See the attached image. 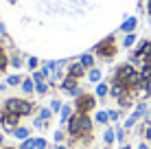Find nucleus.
<instances>
[{
  "label": "nucleus",
  "instance_id": "f257e3e1",
  "mask_svg": "<svg viewBox=\"0 0 151 149\" xmlns=\"http://www.w3.org/2000/svg\"><path fill=\"white\" fill-rule=\"evenodd\" d=\"M4 110L7 112H13V114H20V116H29L33 114V103L31 101H24V99H7L4 103Z\"/></svg>",
  "mask_w": 151,
  "mask_h": 149
},
{
  "label": "nucleus",
  "instance_id": "f03ea898",
  "mask_svg": "<svg viewBox=\"0 0 151 149\" xmlns=\"http://www.w3.org/2000/svg\"><path fill=\"white\" fill-rule=\"evenodd\" d=\"M94 53L99 55V57H105V59H110V57H114L116 55V40L112 37H105L103 42H99L96 46H94Z\"/></svg>",
  "mask_w": 151,
  "mask_h": 149
},
{
  "label": "nucleus",
  "instance_id": "7ed1b4c3",
  "mask_svg": "<svg viewBox=\"0 0 151 149\" xmlns=\"http://www.w3.org/2000/svg\"><path fill=\"white\" fill-rule=\"evenodd\" d=\"M81 119H83L81 112H77V114H72L70 119H68V136H72V138H81V136H83Z\"/></svg>",
  "mask_w": 151,
  "mask_h": 149
},
{
  "label": "nucleus",
  "instance_id": "20e7f679",
  "mask_svg": "<svg viewBox=\"0 0 151 149\" xmlns=\"http://www.w3.org/2000/svg\"><path fill=\"white\" fill-rule=\"evenodd\" d=\"M0 125H2L7 132H13L15 127L20 125V114H13V112H7V110H4L2 114H0Z\"/></svg>",
  "mask_w": 151,
  "mask_h": 149
},
{
  "label": "nucleus",
  "instance_id": "39448f33",
  "mask_svg": "<svg viewBox=\"0 0 151 149\" xmlns=\"http://www.w3.org/2000/svg\"><path fill=\"white\" fill-rule=\"evenodd\" d=\"M94 105H96V101H94V96H92V94H81L79 99H77V110H79L81 114L90 112Z\"/></svg>",
  "mask_w": 151,
  "mask_h": 149
},
{
  "label": "nucleus",
  "instance_id": "423d86ee",
  "mask_svg": "<svg viewBox=\"0 0 151 149\" xmlns=\"http://www.w3.org/2000/svg\"><path fill=\"white\" fill-rule=\"evenodd\" d=\"M86 66L81 64V61H75V64H70L68 66V77H75V79H81L83 75H86Z\"/></svg>",
  "mask_w": 151,
  "mask_h": 149
},
{
  "label": "nucleus",
  "instance_id": "0eeeda50",
  "mask_svg": "<svg viewBox=\"0 0 151 149\" xmlns=\"http://www.w3.org/2000/svg\"><path fill=\"white\" fill-rule=\"evenodd\" d=\"M138 27V18L136 15H129V18H125V22L121 24V33H134Z\"/></svg>",
  "mask_w": 151,
  "mask_h": 149
},
{
  "label": "nucleus",
  "instance_id": "6e6552de",
  "mask_svg": "<svg viewBox=\"0 0 151 149\" xmlns=\"http://www.w3.org/2000/svg\"><path fill=\"white\" fill-rule=\"evenodd\" d=\"M127 92H129V90L125 88L123 83H118V81H114V83L110 86V94H112V96H114V99H116V101L121 99V96H125V94H127Z\"/></svg>",
  "mask_w": 151,
  "mask_h": 149
},
{
  "label": "nucleus",
  "instance_id": "1a4fd4ad",
  "mask_svg": "<svg viewBox=\"0 0 151 149\" xmlns=\"http://www.w3.org/2000/svg\"><path fill=\"white\" fill-rule=\"evenodd\" d=\"M59 88H61V90H64V92H72V90H75V88H77V79H75V77H68V75H66V77H64V79H61V83H59Z\"/></svg>",
  "mask_w": 151,
  "mask_h": 149
},
{
  "label": "nucleus",
  "instance_id": "9d476101",
  "mask_svg": "<svg viewBox=\"0 0 151 149\" xmlns=\"http://www.w3.org/2000/svg\"><path fill=\"white\" fill-rule=\"evenodd\" d=\"M94 94L99 96V99H105V96L110 94V86H107L105 81H101V83H96V90H94Z\"/></svg>",
  "mask_w": 151,
  "mask_h": 149
},
{
  "label": "nucleus",
  "instance_id": "9b49d317",
  "mask_svg": "<svg viewBox=\"0 0 151 149\" xmlns=\"http://www.w3.org/2000/svg\"><path fill=\"white\" fill-rule=\"evenodd\" d=\"M88 79L92 81V83H101V79H103V73L99 68H90L88 70Z\"/></svg>",
  "mask_w": 151,
  "mask_h": 149
},
{
  "label": "nucleus",
  "instance_id": "f8f14e48",
  "mask_svg": "<svg viewBox=\"0 0 151 149\" xmlns=\"http://www.w3.org/2000/svg\"><path fill=\"white\" fill-rule=\"evenodd\" d=\"M20 88H22L24 94H33L35 92V81L33 79H22V86H20Z\"/></svg>",
  "mask_w": 151,
  "mask_h": 149
},
{
  "label": "nucleus",
  "instance_id": "ddd939ff",
  "mask_svg": "<svg viewBox=\"0 0 151 149\" xmlns=\"http://www.w3.org/2000/svg\"><path fill=\"white\" fill-rule=\"evenodd\" d=\"M136 40H138V35H136V33H125V37H123V46H125V48H132V46L136 44Z\"/></svg>",
  "mask_w": 151,
  "mask_h": 149
},
{
  "label": "nucleus",
  "instance_id": "4468645a",
  "mask_svg": "<svg viewBox=\"0 0 151 149\" xmlns=\"http://www.w3.org/2000/svg\"><path fill=\"white\" fill-rule=\"evenodd\" d=\"M81 130H83V136L92 132V119L88 114H83V119H81Z\"/></svg>",
  "mask_w": 151,
  "mask_h": 149
},
{
  "label": "nucleus",
  "instance_id": "2eb2a0df",
  "mask_svg": "<svg viewBox=\"0 0 151 149\" xmlns=\"http://www.w3.org/2000/svg\"><path fill=\"white\" fill-rule=\"evenodd\" d=\"M79 61H81L83 66H86L88 70H90V68H94V57H92V53H86V55H81V57H79Z\"/></svg>",
  "mask_w": 151,
  "mask_h": 149
},
{
  "label": "nucleus",
  "instance_id": "dca6fc26",
  "mask_svg": "<svg viewBox=\"0 0 151 149\" xmlns=\"http://www.w3.org/2000/svg\"><path fill=\"white\" fill-rule=\"evenodd\" d=\"M48 88H50V81H48V79L37 81V83H35V92H37V94H46V92H48Z\"/></svg>",
  "mask_w": 151,
  "mask_h": 149
},
{
  "label": "nucleus",
  "instance_id": "f3484780",
  "mask_svg": "<svg viewBox=\"0 0 151 149\" xmlns=\"http://www.w3.org/2000/svg\"><path fill=\"white\" fill-rule=\"evenodd\" d=\"M94 121L101 123V125H107V123H110V114H107L105 110H99L96 114H94Z\"/></svg>",
  "mask_w": 151,
  "mask_h": 149
},
{
  "label": "nucleus",
  "instance_id": "a211bd4d",
  "mask_svg": "<svg viewBox=\"0 0 151 149\" xmlns=\"http://www.w3.org/2000/svg\"><path fill=\"white\" fill-rule=\"evenodd\" d=\"M147 110H149V105L145 103V101H140V103H138L136 107H134V112H136L140 119H147Z\"/></svg>",
  "mask_w": 151,
  "mask_h": 149
},
{
  "label": "nucleus",
  "instance_id": "6ab92c4d",
  "mask_svg": "<svg viewBox=\"0 0 151 149\" xmlns=\"http://www.w3.org/2000/svg\"><path fill=\"white\" fill-rule=\"evenodd\" d=\"M13 136L15 138H18V140H27V138H29V130H27V127H15V130H13Z\"/></svg>",
  "mask_w": 151,
  "mask_h": 149
},
{
  "label": "nucleus",
  "instance_id": "aec40b11",
  "mask_svg": "<svg viewBox=\"0 0 151 149\" xmlns=\"http://www.w3.org/2000/svg\"><path fill=\"white\" fill-rule=\"evenodd\" d=\"M103 140H105V145H112V143L116 140V132H114V130H110V127H107V130L103 132Z\"/></svg>",
  "mask_w": 151,
  "mask_h": 149
},
{
  "label": "nucleus",
  "instance_id": "412c9836",
  "mask_svg": "<svg viewBox=\"0 0 151 149\" xmlns=\"http://www.w3.org/2000/svg\"><path fill=\"white\" fill-rule=\"evenodd\" d=\"M138 119H140V116L136 114V112H132V114H129V119L125 121V125H123V127H125V130H132V127L138 123Z\"/></svg>",
  "mask_w": 151,
  "mask_h": 149
},
{
  "label": "nucleus",
  "instance_id": "4be33fe9",
  "mask_svg": "<svg viewBox=\"0 0 151 149\" xmlns=\"http://www.w3.org/2000/svg\"><path fill=\"white\" fill-rule=\"evenodd\" d=\"M7 86H11V88L13 86H22V77L20 75H9L7 77Z\"/></svg>",
  "mask_w": 151,
  "mask_h": 149
},
{
  "label": "nucleus",
  "instance_id": "5701e85b",
  "mask_svg": "<svg viewBox=\"0 0 151 149\" xmlns=\"http://www.w3.org/2000/svg\"><path fill=\"white\" fill-rule=\"evenodd\" d=\"M59 114H61V123H68V119H70V116H72V110H70V107L68 105H64V107H61V112H59Z\"/></svg>",
  "mask_w": 151,
  "mask_h": 149
},
{
  "label": "nucleus",
  "instance_id": "b1692460",
  "mask_svg": "<svg viewBox=\"0 0 151 149\" xmlns=\"http://www.w3.org/2000/svg\"><path fill=\"white\" fill-rule=\"evenodd\" d=\"M9 64L13 66V68H22V57H20V55H11V57H9Z\"/></svg>",
  "mask_w": 151,
  "mask_h": 149
},
{
  "label": "nucleus",
  "instance_id": "393cba45",
  "mask_svg": "<svg viewBox=\"0 0 151 149\" xmlns=\"http://www.w3.org/2000/svg\"><path fill=\"white\" fill-rule=\"evenodd\" d=\"M18 149H35V138H27V140H22V145Z\"/></svg>",
  "mask_w": 151,
  "mask_h": 149
},
{
  "label": "nucleus",
  "instance_id": "a878e982",
  "mask_svg": "<svg viewBox=\"0 0 151 149\" xmlns=\"http://www.w3.org/2000/svg\"><path fill=\"white\" fill-rule=\"evenodd\" d=\"M50 116H53V112H50V107H42V110H40V119H42V121H48Z\"/></svg>",
  "mask_w": 151,
  "mask_h": 149
},
{
  "label": "nucleus",
  "instance_id": "bb28decb",
  "mask_svg": "<svg viewBox=\"0 0 151 149\" xmlns=\"http://www.w3.org/2000/svg\"><path fill=\"white\" fill-rule=\"evenodd\" d=\"M31 79H33L35 83H37V81H44V79H46V75L42 73V70H33V75H31Z\"/></svg>",
  "mask_w": 151,
  "mask_h": 149
},
{
  "label": "nucleus",
  "instance_id": "cd10ccee",
  "mask_svg": "<svg viewBox=\"0 0 151 149\" xmlns=\"http://www.w3.org/2000/svg\"><path fill=\"white\" fill-rule=\"evenodd\" d=\"M61 107H64V105H61L59 99H53V101H50V112H61Z\"/></svg>",
  "mask_w": 151,
  "mask_h": 149
},
{
  "label": "nucleus",
  "instance_id": "c85d7f7f",
  "mask_svg": "<svg viewBox=\"0 0 151 149\" xmlns=\"http://www.w3.org/2000/svg\"><path fill=\"white\" fill-rule=\"evenodd\" d=\"M142 134H145V138H147V140H151V121H145Z\"/></svg>",
  "mask_w": 151,
  "mask_h": 149
},
{
  "label": "nucleus",
  "instance_id": "c756f323",
  "mask_svg": "<svg viewBox=\"0 0 151 149\" xmlns=\"http://www.w3.org/2000/svg\"><path fill=\"white\" fill-rule=\"evenodd\" d=\"M114 132H116V140L118 143H125V127H116Z\"/></svg>",
  "mask_w": 151,
  "mask_h": 149
},
{
  "label": "nucleus",
  "instance_id": "7c9ffc66",
  "mask_svg": "<svg viewBox=\"0 0 151 149\" xmlns=\"http://www.w3.org/2000/svg\"><path fill=\"white\" fill-rule=\"evenodd\" d=\"M46 147H48V143L44 138H35V149H46Z\"/></svg>",
  "mask_w": 151,
  "mask_h": 149
},
{
  "label": "nucleus",
  "instance_id": "2f4dec72",
  "mask_svg": "<svg viewBox=\"0 0 151 149\" xmlns=\"http://www.w3.org/2000/svg\"><path fill=\"white\" fill-rule=\"evenodd\" d=\"M27 64H29V68H31V70H35V68L40 66V59H37V57H29Z\"/></svg>",
  "mask_w": 151,
  "mask_h": 149
},
{
  "label": "nucleus",
  "instance_id": "473e14b6",
  "mask_svg": "<svg viewBox=\"0 0 151 149\" xmlns=\"http://www.w3.org/2000/svg\"><path fill=\"white\" fill-rule=\"evenodd\" d=\"M107 114H110V121H118L121 119V112L118 110H107Z\"/></svg>",
  "mask_w": 151,
  "mask_h": 149
},
{
  "label": "nucleus",
  "instance_id": "72a5a7b5",
  "mask_svg": "<svg viewBox=\"0 0 151 149\" xmlns=\"http://www.w3.org/2000/svg\"><path fill=\"white\" fill-rule=\"evenodd\" d=\"M53 138H55V143H61V140H64V138H66V134H64V132H61V130H57Z\"/></svg>",
  "mask_w": 151,
  "mask_h": 149
},
{
  "label": "nucleus",
  "instance_id": "f704fd0d",
  "mask_svg": "<svg viewBox=\"0 0 151 149\" xmlns=\"http://www.w3.org/2000/svg\"><path fill=\"white\" fill-rule=\"evenodd\" d=\"M33 127H46V121H42L40 116H37V119L33 121Z\"/></svg>",
  "mask_w": 151,
  "mask_h": 149
},
{
  "label": "nucleus",
  "instance_id": "c9c22d12",
  "mask_svg": "<svg viewBox=\"0 0 151 149\" xmlns=\"http://www.w3.org/2000/svg\"><path fill=\"white\" fill-rule=\"evenodd\" d=\"M142 66H151V50L142 57Z\"/></svg>",
  "mask_w": 151,
  "mask_h": 149
},
{
  "label": "nucleus",
  "instance_id": "e433bc0d",
  "mask_svg": "<svg viewBox=\"0 0 151 149\" xmlns=\"http://www.w3.org/2000/svg\"><path fill=\"white\" fill-rule=\"evenodd\" d=\"M0 35H7V29H4V24L0 22Z\"/></svg>",
  "mask_w": 151,
  "mask_h": 149
},
{
  "label": "nucleus",
  "instance_id": "4c0bfd02",
  "mask_svg": "<svg viewBox=\"0 0 151 149\" xmlns=\"http://www.w3.org/2000/svg\"><path fill=\"white\" fill-rule=\"evenodd\" d=\"M138 149H149V145H147V143H140V145H138Z\"/></svg>",
  "mask_w": 151,
  "mask_h": 149
},
{
  "label": "nucleus",
  "instance_id": "58836bf2",
  "mask_svg": "<svg viewBox=\"0 0 151 149\" xmlns=\"http://www.w3.org/2000/svg\"><path fill=\"white\" fill-rule=\"evenodd\" d=\"M2 90H7V83H0V92Z\"/></svg>",
  "mask_w": 151,
  "mask_h": 149
},
{
  "label": "nucleus",
  "instance_id": "ea45409f",
  "mask_svg": "<svg viewBox=\"0 0 151 149\" xmlns=\"http://www.w3.org/2000/svg\"><path fill=\"white\" fill-rule=\"evenodd\" d=\"M2 143H4V136H2V134H0V147H2Z\"/></svg>",
  "mask_w": 151,
  "mask_h": 149
},
{
  "label": "nucleus",
  "instance_id": "a19ab883",
  "mask_svg": "<svg viewBox=\"0 0 151 149\" xmlns=\"http://www.w3.org/2000/svg\"><path fill=\"white\" fill-rule=\"evenodd\" d=\"M57 149H68V147H66V145H57Z\"/></svg>",
  "mask_w": 151,
  "mask_h": 149
},
{
  "label": "nucleus",
  "instance_id": "79ce46f5",
  "mask_svg": "<svg viewBox=\"0 0 151 149\" xmlns=\"http://www.w3.org/2000/svg\"><path fill=\"white\" fill-rule=\"evenodd\" d=\"M121 149H132V147H129V145H121Z\"/></svg>",
  "mask_w": 151,
  "mask_h": 149
},
{
  "label": "nucleus",
  "instance_id": "37998d69",
  "mask_svg": "<svg viewBox=\"0 0 151 149\" xmlns=\"http://www.w3.org/2000/svg\"><path fill=\"white\" fill-rule=\"evenodd\" d=\"M142 2H145V0H138V4H142Z\"/></svg>",
  "mask_w": 151,
  "mask_h": 149
},
{
  "label": "nucleus",
  "instance_id": "c03bdc74",
  "mask_svg": "<svg viewBox=\"0 0 151 149\" xmlns=\"http://www.w3.org/2000/svg\"><path fill=\"white\" fill-rule=\"evenodd\" d=\"M149 107H151V99H149Z\"/></svg>",
  "mask_w": 151,
  "mask_h": 149
}]
</instances>
